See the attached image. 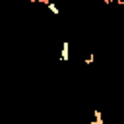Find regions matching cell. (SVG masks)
Here are the masks:
<instances>
[{
	"instance_id": "6da1fadb",
	"label": "cell",
	"mask_w": 124,
	"mask_h": 124,
	"mask_svg": "<svg viewBox=\"0 0 124 124\" xmlns=\"http://www.w3.org/2000/svg\"><path fill=\"white\" fill-rule=\"evenodd\" d=\"M60 60H62V62H68V60H70V43H68V41H64V43H62Z\"/></svg>"
},
{
	"instance_id": "7a4b0ae2",
	"label": "cell",
	"mask_w": 124,
	"mask_h": 124,
	"mask_svg": "<svg viewBox=\"0 0 124 124\" xmlns=\"http://www.w3.org/2000/svg\"><path fill=\"white\" fill-rule=\"evenodd\" d=\"M91 124H105L103 114H101V110H99V108H95V110H93V122H91Z\"/></svg>"
},
{
	"instance_id": "3957f363",
	"label": "cell",
	"mask_w": 124,
	"mask_h": 124,
	"mask_svg": "<svg viewBox=\"0 0 124 124\" xmlns=\"http://www.w3.org/2000/svg\"><path fill=\"white\" fill-rule=\"evenodd\" d=\"M93 60H95V56H93V52H89V54H87V58H85V62H83V64H85V66H91V64H93Z\"/></svg>"
}]
</instances>
